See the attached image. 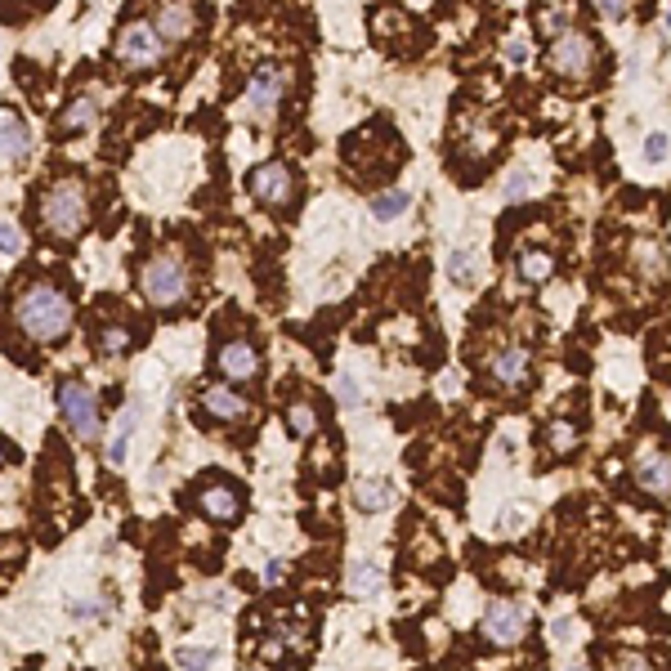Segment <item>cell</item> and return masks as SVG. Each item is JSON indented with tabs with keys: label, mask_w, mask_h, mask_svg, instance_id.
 <instances>
[{
	"label": "cell",
	"mask_w": 671,
	"mask_h": 671,
	"mask_svg": "<svg viewBox=\"0 0 671 671\" xmlns=\"http://www.w3.org/2000/svg\"><path fill=\"white\" fill-rule=\"evenodd\" d=\"M14 322L32 341H59V336L72 331V300L54 282H32L14 300Z\"/></svg>",
	"instance_id": "6da1fadb"
},
{
	"label": "cell",
	"mask_w": 671,
	"mask_h": 671,
	"mask_svg": "<svg viewBox=\"0 0 671 671\" xmlns=\"http://www.w3.org/2000/svg\"><path fill=\"white\" fill-rule=\"evenodd\" d=\"M41 224L50 228V237H77L86 228V193L81 184H54L41 202Z\"/></svg>",
	"instance_id": "7a4b0ae2"
},
{
	"label": "cell",
	"mask_w": 671,
	"mask_h": 671,
	"mask_svg": "<svg viewBox=\"0 0 671 671\" xmlns=\"http://www.w3.org/2000/svg\"><path fill=\"white\" fill-rule=\"evenodd\" d=\"M144 295H148L153 304H162V309L184 304V295H188V269H184L175 255L148 260V264H144Z\"/></svg>",
	"instance_id": "3957f363"
},
{
	"label": "cell",
	"mask_w": 671,
	"mask_h": 671,
	"mask_svg": "<svg viewBox=\"0 0 671 671\" xmlns=\"http://www.w3.org/2000/svg\"><path fill=\"white\" fill-rule=\"evenodd\" d=\"M551 68H555L559 77H568V81H586L591 68H595V41L568 28L564 37L551 41Z\"/></svg>",
	"instance_id": "277c9868"
},
{
	"label": "cell",
	"mask_w": 671,
	"mask_h": 671,
	"mask_svg": "<svg viewBox=\"0 0 671 671\" xmlns=\"http://www.w3.org/2000/svg\"><path fill=\"white\" fill-rule=\"evenodd\" d=\"M246 188H251V197H255L260 206L286 211L291 197H295V175H291V166H282V162H264V166H255V170L246 175Z\"/></svg>",
	"instance_id": "5b68a950"
},
{
	"label": "cell",
	"mask_w": 671,
	"mask_h": 671,
	"mask_svg": "<svg viewBox=\"0 0 671 671\" xmlns=\"http://www.w3.org/2000/svg\"><path fill=\"white\" fill-rule=\"evenodd\" d=\"M59 408H63V421L72 426L77 439H86V443L99 439V403H95V394L81 381H63L59 385Z\"/></svg>",
	"instance_id": "8992f818"
},
{
	"label": "cell",
	"mask_w": 671,
	"mask_h": 671,
	"mask_svg": "<svg viewBox=\"0 0 671 671\" xmlns=\"http://www.w3.org/2000/svg\"><path fill=\"white\" fill-rule=\"evenodd\" d=\"M162 50H166V41H162L157 28H148V23H130V28H121V37H117V59H121L126 68H135V72L157 68V63H162Z\"/></svg>",
	"instance_id": "52a82bcc"
},
{
	"label": "cell",
	"mask_w": 671,
	"mask_h": 671,
	"mask_svg": "<svg viewBox=\"0 0 671 671\" xmlns=\"http://www.w3.org/2000/svg\"><path fill=\"white\" fill-rule=\"evenodd\" d=\"M282 95H286V72H282L278 63H264V68L251 77V86H246V108H251L260 121H269V117H278Z\"/></svg>",
	"instance_id": "ba28073f"
},
{
	"label": "cell",
	"mask_w": 671,
	"mask_h": 671,
	"mask_svg": "<svg viewBox=\"0 0 671 671\" xmlns=\"http://www.w3.org/2000/svg\"><path fill=\"white\" fill-rule=\"evenodd\" d=\"M528 635V613L510 600H493L484 609V640L493 644H519Z\"/></svg>",
	"instance_id": "9c48e42d"
},
{
	"label": "cell",
	"mask_w": 671,
	"mask_h": 671,
	"mask_svg": "<svg viewBox=\"0 0 671 671\" xmlns=\"http://www.w3.org/2000/svg\"><path fill=\"white\" fill-rule=\"evenodd\" d=\"M215 368L228 381H255L260 377V350L251 341H224L220 354H215Z\"/></svg>",
	"instance_id": "30bf717a"
},
{
	"label": "cell",
	"mask_w": 671,
	"mask_h": 671,
	"mask_svg": "<svg viewBox=\"0 0 671 671\" xmlns=\"http://www.w3.org/2000/svg\"><path fill=\"white\" fill-rule=\"evenodd\" d=\"M197 510L211 515L215 524H233L237 510H242V497H237L224 479H211V484H202V493H197Z\"/></svg>",
	"instance_id": "8fae6325"
},
{
	"label": "cell",
	"mask_w": 671,
	"mask_h": 671,
	"mask_svg": "<svg viewBox=\"0 0 671 671\" xmlns=\"http://www.w3.org/2000/svg\"><path fill=\"white\" fill-rule=\"evenodd\" d=\"M488 372H493V381H501V385H524V381L533 377V359H528V350H501V354L488 363Z\"/></svg>",
	"instance_id": "7c38bea8"
},
{
	"label": "cell",
	"mask_w": 671,
	"mask_h": 671,
	"mask_svg": "<svg viewBox=\"0 0 671 671\" xmlns=\"http://www.w3.org/2000/svg\"><path fill=\"white\" fill-rule=\"evenodd\" d=\"M95 121H99V104H95L90 95H81V99H72V104L59 112L54 130H59V135H81V130H90Z\"/></svg>",
	"instance_id": "4fadbf2b"
},
{
	"label": "cell",
	"mask_w": 671,
	"mask_h": 671,
	"mask_svg": "<svg viewBox=\"0 0 671 671\" xmlns=\"http://www.w3.org/2000/svg\"><path fill=\"white\" fill-rule=\"evenodd\" d=\"M635 484L644 488V493H671V457L667 452H653V457H644L640 466H635Z\"/></svg>",
	"instance_id": "5bb4252c"
},
{
	"label": "cell",
	"mask_w": 671,
	"mask_h": 671,
	"mask_svg": "<svg viewBox=\"0 0 671 671\" xmlns=\"http://www.w3.org/2000/svg\"><path fill=\"white\" fill-rule=\"evenodd\" d=\"M197 403H202L215 421H237V417L246 412V403H242L233 390H224V385H206V390L197 394Z\"/></svg>",
	"instance_id": "9a60e30c"
},
{
	"label": "cell",
	"mask_w": 671,
	"mask_h": 671,
	"mask_svg": "<svg viewBox=\"0 0 671 671\" xmlns=\"http://www.w3.org/2000/svg\"><path fill=\"white\" fill-rule=\"evenodd\" d=\"M394 501V484L390 479H359L354 484V506L363 510V515H377V510H385Z\"/></svg>",
	"instance_id": "2e32d148"
},
{
	"label": "cell",
	"mask_w": 671,
	"mask_h": 671,
	"mask_svg": "<svg viewBox=\"0 0 671 671\" xmlns=\"http://www.w3.org/2000/svg\"><path fill=\"white\" fill-rule=\"evenodd\" d=\"M157 37L162 41H188L193 37V10L188 5H166L162 14H157Z\"/></svg>",
	"instance_id": "e0dca14e"
},
{
	"label": "cell",
	"mask_w": 671,
	"mask_h": 671,
	"mask_svg": "<svg viewBox=\"0 0 671 671\" xmlns=\"http://www.w3.org/2000/svg\"><path fill=\"white\" fill-rule=\"evenodd\" d=\"M28 148H32L28 121H19V117H0V153H5L10 162H19V157H28Z\"/></svg>",
	"instance_id": "ac0fdd59"
},
{
	"label": "cell",
	"mask_w": 671,
	"mask_h": 671,
	"mask_svg": "<svg viewBox=\"0 0 671 671\" xmlns=\"http://www.w3.org/2000/svg\"><path fill=\"white\" fill-rule=\"evenodd\" d=\"M345 582H350V591H354L359 600H368V595H377V591L385 586V573H381L377 564H368V559H354L350 573H345Z\"/></svg>",
	"instance_id": "d6986e66"
},
{
	"label": "cell",
	"mask_w": 671,
	"mask_h": 671,
	"mask_svg": "<svg viewBox=\"0 0 671 671\" xmlns=\"http://www.w3.org/2000/svg\"><path fill=\"white\" fill-rule=\"evenodd\" d=\"M412 211V193L408 188H385L372 197V220H399Z\"/></svg>",
	"instance_id": "ffe728a7"
},
{
	"label": "cell",
	"mask_w": 671,
	"mask_h": 671,
	"mask_svg": "<svg viewBox=\"0 0 671 671\" xmlns=\"http://www.w3.org/2000/svg\"><path fill=\"white\" fill-rule=\"evenodd\" d=\"M135 426H139V412H135V408H126V412H121V421H117V430H112V443L104 448L108 466H121V461H126V448H130Z\"/></svg>",
	"instance_id": "44dd1931"
},
{
	"label": "cell",
	"mask_w": 671,
	"mask_h": 671,
	"mask_svg": "<svg viewBox=\"0 0 671 671\" xmlns=\"http://www.w3.org/2000/svg\"><path fill=\"white\" fill-rule=\"evenodd\" d=\"M551 273H555V260L546 251H524L519 255V278L524 282H546Z\"/></svg>",
	"instance_id": "7402d4cb"
},
{
	"label": "cell",
	"mask_w": 671,
	"mask_h": 671,
	"mask_svg": "<svg viewBox=\"0 0 671 671\" xmlns=\"http://www.w3.org/2000/svg\"><path fill=\"white\" fill-rule=\"evenodd\" d=\"M448 278H452L457 286H475V282H479L475 251H452V255H448Z\"/></svg>",
	"instance_id": "603a6c76"
},
{
	"label": "cell",
	"mask_w": 671,
	"mask_h": 671,
	"mask_svg": "<svg viewBox=\"0 0 671 671\" xmlns=\"http://www.w3.org/2000/svg\"><path fill=\"white\" fill-rule=\"evenodd\" d=\"M286 430H291L295 439H309V435L318 430V412H313V403H291V408H286Z\"/></svg>",
	"instance_id": "cb8c5ba5"
},
{
	"label": "cell",
	"mask_w": 671,
	"mask_h": 671,
	"mask_svg": "<svg viewBox=\"0 0 671 671\" xmlns=\"http://www.w3.org/2000/svg\"><path fill=\"white\" fill-rule=\"evenodd\" d=\"M95 345H99V354H108V359L126 354V350H130V327H104V331L95 336Z\"/></svg>",
	"instance_id": "d4e9b609"
},
{
	"label": "cell",
	"mask_w": 671,
	"mask_h": 671,
	"mask_svg": "<svg viewBox=\"0 0 671 671\" xmlns=\"http://www.w3.org/2000/svg\"><path fill=\"white\" fill-rule=\"evenodd\" d=\"M336 403H341L345 412L363 408V385H359L354 377H336Z\"/></svg>",
	"instance_id": "484cf974"
},
{
	"label": "cell",
	"mask_w": 671,
	"mask_h": 671,
	"mask_svg": "<svg viewBox=\"0 0 671 671\" xmlns=\"http://www.w3.org/2000/svg\"><path fill=\"white\" fill-rule=\"evenodd\" d=\"M211 662H215V649H179L175 653L179 671H211Z\"/></svg>",
	"instance_id": "4316f807"
},
{
	"label": "cell",
	"mask_w": 671,
	"mask_h": 671,
	"mask_svg": "<svg viewBox=\"0 0 671 671\" xmlns=\"http://www.w3.org/2000/svg\"><path fill=\"white\" fill-rule=\"evenodd\" d=\"M546 439H551V448H555V452H573V448H577V426H564V421H555Z\"/></svg>",
	"instance_id": "83f0119b"
},
{
	"label": "cell",
	"mask_w": 671,
	"mask_h": 671,
	"mask_svg": "<svg viewBox=\"0 0 671 671\" xmlns=\"http://www.w3.org/2000/svg\"><path fill=\"white\" fill-rule=\"evenodd\" d=\"M667 153H671V135H667V130L644 135V157H649V162H662Z\"/></svg>",
	"instance_id": "f1b7e54d"
},
{
	"label": "cell",
	"mask_w": 671,
	"mask_h": 671,
	"mask_svg": "<svg viewBox=\"0 0 671 671\" xmlns=\"http://www.w3.org/2000/svg\"><path fill=\"white\" fill-rule=\"evenodd\" d=\"M0 251H5V255H19V251H23V233H19L10 220H0Z\"/></svg>",
	"instance_id": "f546056e"
},
{
	"label": "cell",
	"mask_w": 671,
	"mask_h": 671,
	"mask_svg": "<svg viewBox=\"0 0 671 671\" xmlns=\"http://www.w3.org/2000/svg\"><path fill=\"white\" fill-rule=\"evenodd\" d=\"M282 577H286V564H282V559H269V564H264V586H278Z\"/></svg>",
	"instance_id": "4dcf8cb0"
},
{
	"label": "cell",
	"mask_w": 671,
	"mask_h": 671,
	"mask_svg": "<svg viewBox=\"0 0 671 671\" xmlns=\"http://www.w3.org/2000/svg\"><path fill=\"white\" fill-rule=\"evenodd\" d=\"M551 640H555V644H568V640H573V622H568V617L551 622Z\"/></svg>",
	"instance_id": "1f68e13d"
},
{
	"label": "cell",
	"mask_w": 671,
	"mask_h": 671,
	"mask_svg": "<svg viewBox=\"0 0 671 671\" xmlns=\"http://www.w3.org/2000/svg\"><path fill=\"white\" fill-rule=\"evenodd\" d=\"M600 5V14H609V19H622L626 14V0H595Z\"/></svg>",
	"instance_id": "d6a6232c"
},
{
	"label": "cell",
	"mask_w": 671,
	"mask_h": 671,
	"mask_svg": "<svg viewBox=\"0 0 671 671\" xmlns=\"http://www.w3.org/2000/svg\"><path fill=\"white\" fill-rule=\"evenodd\" d=\"M506 59H510V63H524V59H528L524 41H510V46H506Z\"/></svg>",
	"instance_id": "836d02e7"
},
{
	"label": "cell",
	"mask_w": 671,
	"mask_h": 671,
	"mask_svg": "<svg viewBox=\"0 0 671 671\" xmlns=\"http://www.w3.org/2000/svg\"><path fill=\"white\" fill-rule=\"evenodd\" d=\"M506 197H510V202H519V197H528V193H524V175H515V179L506 184Z\"/></svg>",
	"instance_id": "e575fe53"
},
{
	"label": "cell",
	"mask_w": 671,
	"mask_h": 671,
	"mask_svg": "<svg viewBox=\"0 0 671 671\" xmlns=\"http://www.w3.org/2000/svg\"><path fill=\"white\" fill-rule=\"evenodd\" d=\"M622 671H653L649 658H622Z\"/></svg>",
	"instance_id": "d590c367"
},
{
	"label": "cell",
	"mask_w": 671,
	"mask_h": 671,
	"mask_svg": "<svg viewBox=\"0 0 671 671\" xmlns=\"http://www.w3.org/2000/svg\"><path fill=\"white\" fill-rule=\"evenodd\" d=\"M260 653H264V658H282V640H264Z\"/></svg>",
	"instance_id": "8d00e7d4"
},
{
	"label": "cell",
	"mask_w": 671,
	"mask_h": 671,
	"mask_svg": "<svg viewBox=\"0 0 671 671\" xmlns=\"http://www.w3.org/2000/svg\"><path fill=\"white\" fill-rule=\"evenodd\" d=\"M662 37L671 41V5H667V14H662Z\"/></svg>",
	"instance_id": "74e56055"
},
{
	"label": "cell",
	"mask_w": 671,
	"mask_h": 671,
	"mask_svg": "<svg viewBox=\"0 0 671 671\" xmlns=\"http://www.w3.org/2000/svg\"><path fill=\"white\" fill-rule=\"evenodd\" d=\"M564 671H586V667H564Z\"/></svg>",
	"instance_id": "f35d334b"
}]
</instances>
